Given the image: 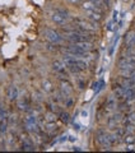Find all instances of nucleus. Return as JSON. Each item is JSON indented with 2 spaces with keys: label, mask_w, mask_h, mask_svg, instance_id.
<instances>
[{
  "label": "nucleus",
  "mask_w": 135,
  "mask_h": 153,
  "mask_svg": "<svg viewBox=\"0 0 135 153\" xmlns=\"http://www.w3.org/2000/svg\"><path fill=\"white\" fill-rule=\"evenodd\" d=\"M69 18H70V14L64 8H56L54 10V13L51 14V21L54 22L55 25L61 26V27L68 22Z\"/></svg>",
  "instance_id": "nucleus-1"
},
{
  "label": "nucleus",
  "mask_w": 135,
  "mask_h": 153,
  "mask_svg": "<svg viewBox=\"0 0 135 153\" xmlns=\"http://www.w3.org/2000/svg\"><path fill=\"white\" fill-rule=\"evenodd\" d=\"M96 140L97 143L101 146L102 149H111V147H112V142L110 139V134L106 133V130L103 129H98L97 131H96Z\"/></svg>",
  "instance_id": "nucleus-2"
},
{
  "label": "nucleus",
  "mask_w": 135,
  "mask_h": 153,
  "mask_svg": "<svg viewBox=\"0 0 135 153\" xmlns=\"http://www.w3.org/2000/svg\"><path fill=\"white\" fill-rule=\"evenodd\" d=\"M43 36L51 44H55V45H59L61 44L62 41H64V36H61L59 32L52 30V28H46L45 32H43Z\"/></svg>",
  "instance_id": "nucleus-3"
},
{
  "label": "nucleus",
  "mask_w": 135,
  "mask_h": 153,
  "mask_svg": "<svg viewBox=\"0 0 135 153\" xmlns=\"http://www.w3.org/2000/svg\"><path fill=\"white\" fill-rule=\"evenodd\" d=\"M60 91H61V92L64 93V94L70 96L71 93H73V91H74L73 84H71L68 79H61V80H60Z\"/></svg>",
  "instance_id": "nucleus-4"
},
{
  "label": "nucleus",
  "mask_w": 135,
  "mask_h": 153,
  "mask_svg": "<svg viewBox=\"0 0 135 153\" xmlns=\"http://www.w3.org/2000/svg\"><path fill=\"white\" fill-rule=\"evenodd\" d=\"M124 42H125V47H126V49H133V47H135V32L134 31L128 32L124 37Z\"/></svg>",
  "instance_id": "nucleus-5"
},
{
  "label": "nucleus",
  "mask_w": 135,
  "mask_h": 153,
  "mask_svg": "<svg viewBox=\"0 0 135 153\" xmlns=\"http://www.w3.org/2000/svg\"><path fill=\"white\" fill-rule=\"evenodd\" d=\"M119 84L121 85L122 88H125V89H126V88H135V80L133 78H130V76H129V78H126V76H122V80Z\"/></svg>",
  "instance_id": "nucleus-6"
},
{
  "label": "nucleus",
  "mask_w": 135,
  "mask_h": 153,
  "mask_svg": "<svg viewBox=\"0 0 135 153\" xmlns=\"http://www.w3.org/2000/svg\"><path fill=\"white\" fill-rule=\"evenodd\" d=\"M102 16H103V13H101V12H96V10L87 12V18L90 19V21H93V22L102 21Z\"/></svg>",
  "instance_id": "nucleus-7"
},
{
  "label": "nucleus",
  "mask_w": 135,
  "mask_h": 153,
  "mask_svg": "<svg viewBox=\"0 0 135 153\" xmlns=\"http://www.w3.org/2000/svg\"><path fill=\"white\" fill-rule=\"evenodd\" d=\"M41 87H42V91H43L45 93H52V92H54V85H52V83L50 82L49 79L42 80Z\"/></svg>",
  "instance_id": "nucleus-8"
},
{
  "label": "nucleus",
  "mask_w": 135,
  "mask_h": 153,
  "mask_svg": "<svg viewBox=\"0 0 135 153\" xmlns=\"http://www.w3.org/2000/svg\"><path fill=\"white\" fill-rule=\"evenodd\" d=\"M9 100L10 101H17L18 97H19V91H18V87L17 85H10L9 88Z\"/></svg>",
  "instance_id": "nucleus-9"
},
{
  "label": "nucleus",
  "mask_w": 135,
  "mask_h": 153,
  "mask_svg": "<svg viewBox=\"0 0 135 153\" xmlns=\"http://www.w3.org/2000/svg\"><path fill=\"white\" fill-rule=\"evenodd\" d=\"M18 108L22 110V111H30V102H28V98H19L18 100Z\"/></svg>",
  "instance_id": "nucleus-10"
},
{
  "label": "nucleus",
  "mask_w": 135,
  "mask_h": 153,
  "mask_svg": "<svg viewBox=\"0 0 135 153\" xmlns=\"http://www.w3.org/2000/svg\"><path fill=\"white\" fill-rule=\"evenodd\" d=\"M113 96L116 97V100H124L125 88H122L120 84H117L116 87H113Z\"/></svg>",
  "instance_id": "nucleus-11"
},
{
  "label": "nucleus",
  "mask_w": 135,
  "mask_h": 153,
  "mask_svg": "<svg viewBox=\"0 0 135 153\" xmlns=\"http://www.w3.org/2000/svg\"><path fill=\"white\" fill-rule=\"evenodd\" d=\"M56 119H57L56 112L51 111V110H47V111L45 112V120H46V123H55Z\"/></svg>",
  "instance_id": "nucleus-12"
},
{
  "label": "nucleus",
  "mask_w": 135,
  "mask_h": 153,
  "mask_svg": "<svg viewBox=\"0 0 135 153\" xmlns=\"http://www.w3.org/2000/svg\"><path fill=\"white\" fill-rule=\"evenodd\" d=\"M116 103H117V100L115 96H110V97L106 100V107H107L108 110H113L115 107H116Z\"/></svg>",
  "instance_id": "nucleus-13"
},
{
  "label": "nucleus",
  "mask_w": 135,
  "mask_h": 153,
  "mask_svg": "<svg viewBox=\"0 0 135 153\" xmlns=\"http://www.w3.org/2000/svg\"><path fill=\"white\" fill-rule=\"evenodd\" d=\"M134 98H135V88H126L125 89V96H124L125 101H133Z\"/></svg>",
  "instance_id": "nucleus-14"
},
{
  "label": "nucleus",
  "mask_w": 135,
  "mask_h": 153,
  "mask_svg": "<svg viewBox=\"0 0 135 153\" xmlns=\"http://www.w3.org/2000/svg\"><path fill=\"white\" fill-rule=\"evenodd\" d=\"M75 65L78 66V69H79L80 71H84V70H87V68H88V64H87V61L83 60V59H80V57H78V59H76Z\"/></svg>",
  "instance_id": "nucleus-15"
},
{
  "label": "nucleus",
  "mask_w": 135,
  "mask_h": 153,
  "mask_svg": "<svg viewBox=\"0 0 135 153\" xmlns=\"http://www.w3.org/2000/svg\"><path fill=\"white\" fill-rule=\"evenodd\" d=\"M35 149H36V148H35V146L32 144L31 140H28V139L23 140V143H22V151H35Z\"/></svg>",
  "instance_id": "nucleus-16"
},
{
  "label": "nucleus",
  "mask_w": 135,
  "mask_h": 153,
  "mask_svg": "<svg viewBox=\"0 0 135 153\" xmlns=\"http://www.w3.org/2000/svg\"><path fill=\"white\" fill-rule=\"evenodd\" d=\"M60 120L64 124H68L70 121V114L68 111H60Z\"/></svg>",
  "instance_id": "nucleus-17"
},
{
  "label": "nucleus",
  "mask_w": 135,
  "mask_h": 153,
  "mask_svg": "<svg viewBox=\"0 0 135 153\" xmlns=\"http://www.w3.org/2000/svg\"><path fill=\"white\" fill-rule=\"evenodd\" d=\"M64 105H65V107H68V108H70L71 106H73V103H74V101H73V98L70 97V96H68V97L64 100Z\"/></svg>",
  "instance_id": "nucleus-18"
},
{
  "label": "nucleus",
  "mask_w": 135,
  "mask_h": 153,
  "mask_svg": "<svg viewBox=\"0 0 135 153\" xmlns=\"http://www.w3.org/2000/svg\"><path fill=\"white\" fill-rule=\"evenodd\" d=\"M76 84H78V87H79V89H80V91H83V89H84V87H85V80L78 78V79H76Z\"/></svg>",
  "instance_id": "nucleus-19"
},
{
  "label": "nucleus",
  "mask_w": 135,
  "mask_h": 153,
  "mask_svg": "<svg viewBox=\"0 0 135 153\" xmlns=\"http://www.w3.org/2000/svg\"><path fill=\"white\" fill-rule=\"evenodd\" d=\"M128 120H129L130 123L135 124V111H131V112L128 115Z\"/></svg>",
  "instance_id": "nucleus-20"
},
{
  "label": "nucleus",
  "mask_w": 135,
  "mask_h": 153,
  "mask_svg": "<svg viewBox=\"0 0 135 153\" xmlns=\"http://www.w3.org/2000/svg\"><path fill=\"white\" fill-rule=\"evenodd\" d=\"M66 1L70 3V4H75V5H76V4H80L82 3V0H66Z\"/></svg>",
  "instance_id": "nucleus-21"
},
{
  "label": "nucleus",
  "mask_w": 135,
  "mask_h": 153,
  "mask_svg": "<svg viewBox=\"0 0 135 153\" xmlns=\"http://www.w3.org/2000/svg\"><path fill=\"white\" fill-rule=\"evenodd\" d=\"M113 21H115V22L117 21V12H116V10L113 12Z\"/></svg>",
  "instance_id": "nucleus-22"
},
{
  "label": "nucleus",
  "mask_w": 135,
  "mask_h": 153,
  "mask_svg": "<svg viewBox=\"0 0 135 153\" xmlns=\"http://www.w3.org/2000/svg\"><path fill=\"white\" fill-rule=\"evenodd\" d=\"M73 151H76V152H80V151H82V148H80V147H74V148H73Z\"/></svg>",
  "instance_id": "nucleus-23"
},
{
  "label": "nucleus",
  "mask_w": 135,
  "mask_h": 153,
  "mask_svg": "<svg viewBox=\"0 0 135 153\" xmlns=\"http://www.w3.org/2000/svg\"><path fill=\"white\" fill-rule=\"evenodd\" d=\"M74 129H75V130H79V129H80L79 124H74Z\"/></svg>",
  "instance_id": "nucleus-24"
},
{
  "label": "nucleus",
  "mask_w": 135,
  "mask_h": 153,
  "mask_svg": "<svg viewBox=\"0 0 135 153\" xmlns=\"http://www.w3.org/2000/svg\"><path fill=\"white\" fill-rule=\"evenodd\" d=\"M126 151H128V152H133V151H134V148H133L131 146H130V147H128V148H126Z\"/></svg>",
  "instance_id": "nucleus-25"
},
{
  "label": "nucleus",
  "mask_w": 135,
  "mask_h": 153,
  "mask_svg": "<svg viewBox=\"0 0 135 153\" xmlns=\"http://www.w3.org/2000/svg\"><path fill=\"white\" fill-rule=\"evenodd\" d=\"M69 140H70V142H74V140H75V137H73V135L69 137Z\"/></svg>",
  "instance_id": "nucleus-26"
},
{
  "label": "nucleus",
  "mask_w": 135,
  "mask_h": 153,
  "mask_svg": "<svg viewBox=\"0 0 135 153\" xmlns=\"http://www.w3.org/2000/svg\"><path fill=\"white\" fill-rule=\"evenodd\" d=\"M82 115H83V116H87L88 114H87V111H83V112H82Z\"/></svg>",
  "instance_id": "nucleus-27"
}]
</instances>
